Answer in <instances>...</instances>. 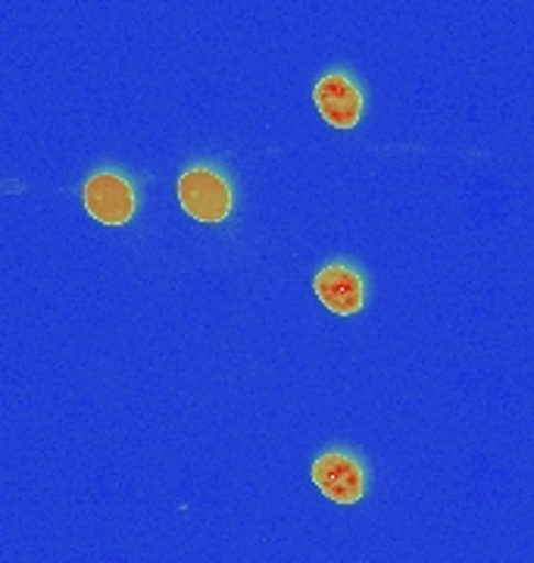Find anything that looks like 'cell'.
I'll use <instances>...</instances> for the list:
<instances>
[{"label":"cell","instance_id":"obj_4","mask_svg":"<svg viewBox=\"0 0 534 563\" xmlns=\"http://www.w3.org/2000/svg\"><path fill=\"white\" fill-rule=\"evenodd\" d=\"M313 101H316L322 120L335 129H354L363 117V95L347 73L322 76L313 88Z\"/></svg>","mask_w":534,"mask_h":563},{"label":"cell","instance_id":"obj_1","mask_svg":"<svg viewBox=\"0 0 534 563\" xmlns=\"http://www.w3.org/2000/svg\"><path fill=\"white\" fill-rule=\"evenodd\" d=\"M232 201L229 179L210 166H194L178 179V203L198 222H222L232 213Z\"/></svg>","mask_w":534,"mask_h":563},{"label":"cell","instance_id":"obj_5","mask_svg":"<svg viewBox=\"0 0 534 563\" xmlns=\"http://www.w3.org/2000/svg\"><path fill=\"white\" fill-rule=\"evenodd\" d=\"M313 288H316V298L322 301V307L337 313V317L359 313V307L366 301V295H363V279L356 276L354 269H347L344 263H329V266H322L316 273V279H313Z\"/></svg>","mask_w":534,"mask_h":563},{"label":"cell","instance_id":"obj_3","mask_svg":"<svg viewBox=\"0 0 534 563\" xmlns=\"http://www.w3.org/2000/svg\"><path fill=\"white\" fill-rule=\"evenodd\" d=\"M310 476L329 501L356 504L366 495L363 463L347 451H329V454L316 457V463L310 466Z\"/></svg>","mask_w":534,"mask_h":563},{"label":"cell","instance_id":"obj_2","mask_svg":"<svg viewBox=\"0 0 534 563\" xmlns=\"http://www.w3.org/2000/svg\"><path fill=\"white\" fill-rule=\"evenodd\" d=\"M81 201L85 210L103 225H125L135 217V188L125 176H119L113 169L94 173L81 188Z\"/></svg>","mask_w":534,"mask_h":563}]
</instances>
